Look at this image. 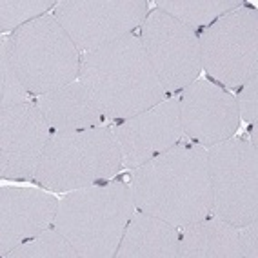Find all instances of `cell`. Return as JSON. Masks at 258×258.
Listing matches in <instances>:
<instances>
[{"label":"cell","mask_w":258,"mask_h":258,"mask_svg":"<svg viewBox=\"0 0 258 258\" xmlns=\"http://www.w3.org/2000/svg\"><path fill=\"white\" fill-rule=\"evenodd\" d=\"M135 208L182 227L213 215L208 151L176 144L131 173Z\"/></svg>","instance_id":"obj_1"},{"label":"cell","mask_w":258,"mask_h":258,"mask_svg":"<svg viewBox=\"0 0 258 258\" xmlns=\"http://www.w3.org/2000/svg\"><path fill=\"white\" fill-rule=\"evenodd\" d=\"M79 80L107 120H125L167 98L135 33L84 53Z\"/></svg>","instance_id":"obj_2"},{"label":"cell","mask_w":258,"mask_h":258,"mask_svg":"<svg viewBox=\"0 0 258 258\" xmlns=\"http://www.w3.org/2000/svg\"><path fill=\"white\" fill-rule=\"evenodd\" d=\"M135 209L131 185L107 180L66 193L58 200L53 227L70 240L80 258H115Z\"/></svg>","instance_id":"obj_3"},{"label":"cell","mask_w":258,"mask_h":258,"mask_svg":"<svg viewBox=\"0 0 258 258\" xmlns=\"http://www.w3.org/2000/svg\"><path fill=\"white\" fill-rule=\"evenodd\" d=\"M122 167L118 144L104 125L51 135L33 180L53 193H70L107 182Z\"/></svg>","instance_id":"obj_4"},{"label":"cell","mask_w":258,"mask_h":258,"mask_svg":"<svg viewBox=\"0 0 258 258\" xmlns=\"http://www.w3.org/2000/svg\"><path fill=\"white\" fill-rule=\"evenodd\" d=\"M10 49L29 95L40 97L79 80L80 51L53 15H44L11 33Z\"/></svg>","instance_id":"obj_5"},{"label":"cell","mask_w":258,"mask_h":258,"mask_svg":"<svg viewBox=\"0 0 258 258\" xmlns=\"http://www.w3.org/2000/svg\"><path fill=\"white\" fill-rule=\"evenodd\" d=\"M202 70L226 89H240L258 75V15L242 4L199 35Z\"/></svg>","instance_id":"obj_6"},{"label":"cell","mask_w":258,"mask_h":258,"mask_svg":"<svg viewBox=\"0 0 258 258\" xmlns=\"http://www.w3.org/2000/svg\"><path fill=\"white\" fill-rule=\"evenodd\" d=\"M209 180L213 215L233 226L245 227L258 220L256 148L245 139H231L209 148Z\"/></svg>","instance_id":"obj_7"},{"label":"cell","mask_w":258,"mask_h":258,"mask_svg":"<svg viewBox=\"0 0 258 258\" xmlns=\"http://www.w3.org/2000/svg\"><path fill=\"white\" fill-rule=\"evenodd\" d=\"M140 42L167 95L184 91L202 71L199 33L164 11H149L140 26Z\"/></svg>","instance_id":"obj_8"},{"label":"cell","mask_w":258,"mask_h":258,"mask_svg":"<svg viewBox=\"0 0 258 258\" xmlns=\"http://www.w3.org/2000/svg\"><path fill=\"white\" fill-rule=\"evenodd\" d=\"M148 8L146 0H62L53 17L77 49L88 53L140 29Z\"/></svg>","instance_id":"obj_9"},{"label":"cell","mask_w":258,"mask_h":258,"mask_svg":"<svg viewBox=\"0 0 258 258\" xmlns=\"http://www.w3.org/2000/svg\"><path fill=\"white\" fill-rule=\"evenodd\" d=\"M182 131L200 148H213L235 137L240 127L236 98L229 89L206 79H197L178 98Z\"/></svg>","instance_id":"obj_10"},{"label":"cell","mask_w":258,"mask_h":258,"mask_svg":"<svg viewBox=\"0 0 258 258\" xmlns=\"http://www.w3.org/2000/svg\"><path fill=\"white\" fill-rule=\"evenodd\" d=\"M53 129L35 102L0 111V176L2 180H33L40 155Z\"/></svg>","instance_id":"obj_11"},{"label":"cell","mask_w":258,"mask_h":258,"mask_svg":"<svg viewBox=\"0 0 258 258\" xmlns=\"http://www.w3.org/2000/svg\"><path fill=\"white\" fill-rule=\"evenodd\" d=\"M111 133L122 153L124 169H137L182 140L178 98H166L151 109L120 120Z\"/></svg>","instance_id":"obj_12"},{"label":"cell","mask_w":258,"mask_h":258,"mask_svg":"<svg viewBox=\"0 0 258 258\" xmlns=\"http://www.w3.org/2000/svg\"><path fill=\"white\" fill-rule=\"evenodd\" d=\"M58 199L37 187L0 189V254L53 226Z\"/></svg>","instance_id":"obj_13"},{"label":"cell","mask_w":258,"mask_h":258,"mask_svg":"<svg viewBox=\"0 0 258 258\" xmlns=\"http://www.w3.org/2000/svg\"><path fill=\"white\" fill-rule=\"evenodd\" d=\"M258 224L233 226L211 217L180 229L178 258H256Z\"/></svg>","instance_id":"obj_14"},{"label":"cell","mask_w":258,"mask_h":258,"mask_svg":"<svg viewBox=\"0 0 258 258\" xmlns=\"http://www.w3.org/2000/svg\"><path fill=\"white\" fill-rule=\"evenodd\" d=\"M35 106L40 109L53 133H75L84 129L104 127L107 122L106 115L95 104L80 80L44 93L37 97Z\"/></svg>","instance_id":"obj_15"},{"label":"cell","mask_w":258,"mask_h":258,"mask_svg":"<svg viewBox=\"0 0 258 258\" xmlns=\"http://www.w3.org/2000/svg\"><path fill=\"white\" fill-rule=\"evenodd\" d=\"M178 227L137 211L129 218L115 258H175L178 256Z\"/></svg>","instance_id":"obj_16"},{"label":"cell","mask_w":258,"mask_h":258,"mask_svg":"<svg viewBox=\"0 0 258 258\" xmlns=\"http://www.w3.org/2000/svg\"><path fill=\"white\" fill-rule=\"evenodd\" d=\"M244 2L240 0H158L157 10L178 20L187 28L199 31L208 28L215 20L236 10Z\"/></svg>","instance_id":"obj_17"},{"label":"cell","mask_w":258,"mask_h":258,"mask_svg":"<svg viewBox=\"0 0 258 258\" xmlns=\"http://www.w3.org/2000/svg\"><path fill=\"white\" fill-rule=\"evenodd\" d=\"M6 258H80L77 249L58 229L51 226L38 235L31 236L15 249Z\"/></svg>","instance_id":"obj_18"},{"label":"cell","mask_w":258,"mask_h":258,"mask_svg":"<svg viewBox=\"0 0 258 258\" xmlns=\"http://www.w3.org/2000/svg\"><path fill=\"white\" fill-rule=\"evenodd\" d=\"M55 0H2L0 2V31H17L19 28L55 10Z\"/></svg>","instance_id":"obj_19"},{"label":"cell","mask_w":258,"mask_h":258,"mask_svg":"<svg viewBox=\"0 0 258 258\" xmlns=\"http://www.w3.org/2000/svg\"><path fill=\"white\" fill-rule=\"evenodd\" d=\"M29 102V93L24 88L11 58L10 38H2L0 44V111Z\"/></svg>","instance_id":"obj_20"},{"label":"cell","mask_w":258,"mask_h":258,"mask_svg":"<svg viewBox=\"0 0 258 258\" xmlns=\"http://www.w3.org/2000/svg\"><path fill=\"white\" fill-rule=\"evenodd\" d=\"M236 106H238V115L245 124L256 125L258 118V75L245 82L238 89L236 95Z\"/></svg>","instance_id":"obj_21"}]
</instances>
